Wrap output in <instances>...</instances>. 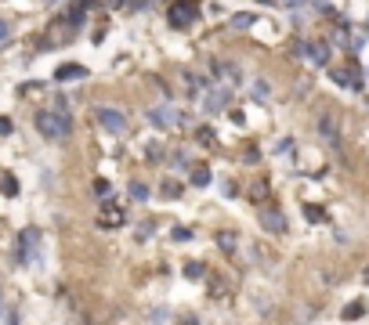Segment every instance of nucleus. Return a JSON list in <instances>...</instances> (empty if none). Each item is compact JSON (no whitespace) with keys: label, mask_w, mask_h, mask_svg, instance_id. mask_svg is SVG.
<instances>
[{"label":"nucleus","mask_w":369,"mask_h":325,"mask_svg":"<svg viewBox=\"0 0 369 325\" xmlns=\"http://www.w3.org/2000/svg\"><path fill=\"white\" fill-rule=\"evenodd\" d=\"M11 264L15 268H44V232L37 224H25L11 242Z\"/></svg>","instance_id":"obj_1"},{"label":"nucleus","mask_w":369,"mask_h":325,"mask_svg":"<svg viewBox=\"0 0 369 325\" xmlns=\"http://www.w3.org/2000/svg\"><path fill=\"white\" fill-rule=\"evenodd\" d=\"M33 130H37L47 145H62V141L73 138L76 119L66 116V112H54V109H37L33 112Z\"/></svg>","instance_id":"obj_2"},{"label":"nucleus","mask_w":369,"mask_h":325,"mask_svg":"<svg viewBox=\"0 0 369 325\" xmlns=\"http://www.w3.org/2000/svg\"><path fill=\"white\" fill-rule=\"evenodd\" d=\"M95 123H98V130L102 134H109V138H123L131 130V116L123 112L119 105H95Z\"/></svg>","instance_id":"obj_3"},{"label":"nucleus","mask_w":369,"mask_h":325,"mask_svg":"<svg viewBox=\"0 0 369 325\" xmlns=\"http://www.w3.org/2000/svg\"><path fill=\"white\" fill-rule=\"evenodd\" d=\"M145 119L156 126V130H174V126H189V116L181 109H174L170 102H160V105H148L145 109Z\"/></svg>","instance_id":"obj_4"},{"label":"nucleus","mask_w":369,"mask_h":325,"mask_svg":"<svg viewBox=\"0 0 369 325\" xmlns=\"http://www.w3.org/2000/svg\"><path fill=\"white\" fill-rule=\"evenodd\" d=\"M199 18V0H174L167 4V25L170 29H189Z\"/></svg>","instance_id":"obj_5"},{"label":"nucleus","mask_w":369,"mask_h":325,"mask_svg":"<svg viewBox=\"0 0 369 325\" xmlns=\"http://www.w3.org/2000/svg\"><path fill=\"white\" fill-rule=\"evenodd\" d=\"M232 87L228 83H218V87H210L203 98H199V105H203V112L206 116H221V112H228L232 109Z\"/></svg>","instance_id":"obj_6"},{"label":"nucleus","mask_w":369,"mask_h":325,"mask_svg":"<svg viewBox=\"0 0 369 325\" xmlns=\"http://www.w3.org/2000/svg\"><path fill=\"white\" fill-rule=\"evenodd\" d=\"M257 224H261V232H268V235H275V239H283V235L290 232L286 213H283L279 206H271V203H264V206L257 210Z\"/></svg>","instance_id":"obj_7"},{"label":"nucleus","mask_w":369,"mask_h":325,"mask_svg":"<svg viewBox=\"0 0 369 325\" xmlns=\"http://www.w3.org/2000/svg\"><path fill=\"white\" fill-rule=\"evenodd\" d=\"M304 61H308V65H315V69H329V40L308 37V51H304Z\"/></svg>","instance_id":"obj_8"},{"label":"nucleus","mask_w":369,"mask_h":325,"mask_svg":"<svg viewBox=\"0 0 369 325\" xmlns=\"http://www.w3.org/2000/svg\"><path fill=\"white\" fill-rule=\"evenodd\" d=\"M315 130H319V138H322L329 148H336V152H341V123H336L329 112H322V116L315 119Z\"/></svg>","instance_id":"obj_9"},{"label":"nucleus","mask_w":369,"mask_h":325,"mask_svg":"<svg viewBox=\"0 0 369 325\" xmlns=\"http://www.w3.org/2000/svg\"><path fill=\"white\" fill-rule=\"evenodd\" d=\"M87 76H90V69L80 61H66L54 69V83H73V80H87Z\"/></svg>","instance_id":"obj_10"},{"label":"nucleus","mask_w":369,"mask_h":325,"mask_svg":"<svg viewBox=\"0 0 369 325\" xmlns=\"http://www.w3.org/2000/svg\"><path fill=\"white\" fill-rule=\"evenodd\" d=\"M189 184H192L196 191H203V188H210V184H213V170H210V162H192V170H189Z\"/></svg>","instance_id":"obj_11"},{"label":"nucleus","mask_w":369,"mask_h":325,"mask_svg":"<svg viewBox=\"0 0 369 325\" xmlns=\"http://www.w3.org/2000/svg\"><path fill=\"white\" fill-rule=\"evenodd\" d=\"M156 232H160V220H156V217H145V220L134 224V242H138V246H141V242H152V239H156Z\"/></svg>","instance_id":"obj_12"},{"label":"nucleus","mask_w":369,"mask_h":325,"mask_svg":"<svg viewBox=\"0 0 369 325\" xmlns=\"http://www.w3.org/2000/svg\"><path fill=\"white\" fill-rule=\"evenodd\" d=\"M156 195L163 203H177L181 195H184V184L177 181V177H167V181H160V188H156Z\"/></svg>","instance_id":"obj_13"},{"label":"nucleus","mask_w":369,"mask_h":325,"mask_svg":"<svg viewBox=\"0 0 369 325\" xmlns=\"http://www.w3.org/2000/svg\"><path fill=\"white\" fill-rule=\"evenodd\" d=\"M181 278H189V282H206V278H210V268L203 264V260H184V264H181Z\"/></svg>","instance_id":"obj_14"},{"label":"nucleus","mask_w":369,"mask_h":325,"mask_svg":"<svg viewBox=\"0 0 369 325\" xmlns=\"http://www.w3.org/2000/svg\"><path fill=\"white\" fill-rule=\"evenodd\" d=\"M0 195H4V199H18L22 195V184L11 170H0Z\"/></svg>","instance_id":"obj_15"},{"label":"nucleus","mask_w":369,"mask_h":325,"mask_svg":"<svg viewBox=\"0 0 369 325\" xmlns=\"http://www.w3.org/2000/svg\"><path fill=\"white\" fill-rule=\"evenodd\" d=\"M300 217H304L308 224H326V220H329L326 206H319V203H304V206H300Z\"/></svg>","instance_id":"obj_16"},{"label":"nucleus","mask_w":369,"mask_h":325,"mask_svg":"<svg viewBox=\"0 0 369 325\" xmlns=\"http://www.w3.org/2000/svg\"><path fill=\"white\" fill-rule=\"evenodd\" d=\"M250 98H254L257 105H264L268 98H271V83H268L264 76H254V80H250Z\"/></svg>","instance_id":"obj_17"},{"label":"nucleus","mask_w":369,"mask_h":325,"mask_svg":"<svg viewBox=\"0 0 369 325\" xmlns=\"http://www.w3.org/2000/svg\"><path fill=\"white\" fill-rule=\"evenodd\" d=\"M170 170H192V159H189V148H174L170 159H167Z\"/></svg>","instance_id":"obj_18"},{"label":"nucleus","mask_w":369,"mask_h":325,"mask_svg":"<svg viewBox=\"0 0 369 325\" xmlns=\"http://www.w3.org/2000/svg\"><path fill=\"white\" fill-rule=\"evenodd\" d=\"M167 235H170V242L184 246V242H192V239H196V228H189V224H174Z\"/></svg>","instance_id":"obj_19"},{"label":"nucleus","mask_w":369,"mask_h":325,"mask_svg":"<svg viewBox=\"0 0 369 325\" xmlns=\"http://www.w3.org/2000/svg\"><path fill=\"white\" fill-rule=\"evenodd\" d=\"M239 235L235 232H218V235H213V242H218V249L225 253V256H232L235 249H239V242H235Z\"/></svg>","instance_id":"obj_20"},{"label":"nucleus","mask_w":369,"mask_h":325,"mask_svg":"<svg viewBox=\"0 0 369 325\" xmlns=\"http://www.w3.org/2000/svg\"><path fill=\"white\" fill-rule=\"evenodd\" d=\"M127 195H131L134 203H148V199H152V188H148L145 181H138V177H134V181L127 184Z\"/></svg>","instance_id":"obj_21"},{"label":"nucleus","mask_w":369,"mask_h":325,"mask_svg":"<svg viewBox=\"0 0 369 325\" xmlns=\"http://www.w3.org/2000/svg\"><path fill=\"white\" fill-rule=\"evenodd\" d=\"M268 191H271V184H268V177H257V181L250 184V203H261V206H264V199H268Z\"/></svg>","instance_id":"obj_22"},{"label":"nucleus","mask_w":369,"mask_h":325,"mask_svg":"<svg viewBox=\"0 0 369 325\" xmlns=\"http://www.w3.org/2000/svg\"><path fill=\"white\" fill-rule=\"evenodd\" d=\"M11 40H15V22L8 15H0V51L11 47Z\"/></svg>","instance_id":"obj_23"},{"label":"nucleus","mask_w":369,"mask_h":325,"mask_svg":"<svg viewBox=\"0 0 369 325\" xmlns=\"http://www.w3.org/2000/svg\"><path fill=\"white\" fill-rule=\"evenodd\" d=\"M62 40H54L51 32H40V40H33V54H47V51H58Z\"/></svg>","instance_id":"obj_24"},{"label":"nucleus","mask_w":369,"mask_h":325,"mask_svg":"<svg viewBox=\"0 0 369 325\" xmlns=\"http://www.w3.org/2000/svg\"><path fill=\"white\" fill-rule=\"evenodd\" d=\"M254 22H257V15H254V11H235V15L228 18V25H232V29H254Z\"/></svg>","instance_id":"obj_25"},{"label":"nucleus","mask_w":369,"mask_h":325,"mask_svg":"<svg viewBox=\"0 0 369 325\" xmlns=\"http://www.w3.org/2000/svg\"><path fill=\"white\" fill-rule=\"evenodd\" d=\"M365 311H369V304H365V300H351V304L341 311V318H344V321H358Z\"/></svg>","instance_id":"obj_26"},{"label":"nucleus","mask_w":369,"mask_h":325,"mask_svg":"<svg viewBox=\"0 0 369 325\" xmlns=\"http://www.w3.org/2000/svg\"><path fill=\"white\" fill-rule=\"evenodd\" d=\"M170 318H174V311H170L167 304H156V307L148 311V325H167Z\"/></svg>","instance_id":"obj_27"},{"label":"nucleus","mask_w":369,"mask_h":325,"mask_svg":"<svg viewBox=\"0 0 369 325\" xmlns=\"http://www.w3.org/2000/svg\"><path fill=\"white\" fill-rule=\"evenodd\" d=\"M90 191H95L98 199L105 203V199H112V181H109V177H95V184H90Z\"/></svg>","instance_id":"obj_28"},{"label":"nucleus","mask_w":369,"mask_h":325,"mask_svg":"<svg viewBox=\"0 0 369 325\" xmlns=\"http://www.w3.org/2000/svg\"><path fill=\"white\" fill-rule=\"evenodd\" d=\"M51 109H54V112H66V116H73V105H69V94H66V90H58V94L51 98Z\"/></svg>","instance_id":"obj_29"},{"label":"nucleus","mask_w":369,"mask_h":325,"mask_svg":"<svg viewBox=\"0 0 369 325\" xmlns=\"http://www.w3.org/2000/svg\"><path fill=\"white\" fill-rule=\"evenodd\" d=\"M261 159H264L261 145H246V152H242V162H246V167H257Z\"/></svg>","instance_id":"obj_30"},{"label":"nucleus","mask_w":369,"mask_h":325,"mask_svg":"<svg viewBox=\"0 0 369 325\" xmlns=\"http://www.w3.org/2000/svg\"><path fill=\"white\" fill-rule=\"evenodd\" d=\"M293 148H297V141H293V138L286 134V138H279V141H275V148H271V152L283 159V155H293Z\"/></svg>","instance_id":"obj_31"},{"label":"nucleus","mask_w":369,"mask_h":325,"mask_svg":"<svg viewBox=\"0 0 369 325\" xmlns=\"http://www.w3.org/2000/svg\"><path fill=\"white\" fill-rule=\"evenodd\" d=\"M312 8H315V15H322V18H333V22H336V8L329 4V0H312Z\"/></svg>","instance_id":"obj_32"},{"label":"nucleus","mask_w":369,"mask_h":325,"mask_svg":"<svg viewBox=\"0 0 369 325\" xmlns=\"http://www.w3.org/2000/svg\"><path fill=\"white\" fill-rule=\"evenodd\" d=\"M145 159H148V162H163V159H167V152H163V145H156V141H152V145L145 148Z\"/></svg>","instance_id":"obj_33"},{"label":"nucleus","mask_w":369,"mask_h":325,"mask_svg":"<svg viewBox=\"0 0 369 325\" xmlns=\"http://www.w3.org/2000/svg\"><path fill=\"white\" fill-rule=\"evenodd\" d=\"M304 51H308V37H290V54L304 58Z\"/></svg>","instance_id":"obj_34"},{"label":"nucleus","mask_w":369,"mask_h":325,"mask_svg":"<svg viewBox=\"0 0 369 325\" xmlns=\"http://www.w3.org/2000/svg\"><path fill=\"white\" fill-rule=\"evenodd\" d=\"M47 83L44 80H25V83H18V98H25V94H33V90H44Z\"/></svg>","instance_id":"obj_35"},{"label":"nucleus","mask_w":369,"mask_h":325,"mask_svg":"<svg viewBox=\"0 0 369 325\" xmlns=\"http://www.w3.org/2000/svg\"><path fill=\"white\" fill-rule=\"evenodd\" d=\"M308 4H312V0H279V8L283 11H290V15H297L300 8H308Z\"/></svg>","instance_id":"obj_36"},{"label":"nucleus","mask_w":369,"mask_h":325,"mask_svg":"<svg viewBox=\"0 0 369 325\" xmlns=\"http://www.w3.org/2000/svg\"><path fill=\"white\" fill-rule=\"evenodd\" d=\"M54 177H58L54 170H47V167H40V188H44V191H54Z\"/></svg>","instance_id":"obj_37"},{"label":"nucleus","mask_w":369,"mask_h":325,"mask_svg":"<svg viewBox=\"0 0 369 325\" xmlns=\"http://www.w3.org/2000/svg\"><path fill=\"white\" fill-rule=\"evenodd\" d=\"M4 325H25V321H22V311H18L15 304H8V311H4Z\"/></svg>","instance_id":"obj_38"},{"label":"nucleus","mask_w":369,"mask_h":325,"mask_svg":"<svg viewBox=\"0 0 369 325\" xmlns=\"http://www.w3.org/2000/svg\"><path fill=\"white\" fill-rule=\"evenodd\" d=\"M11 134H15V119L0 112V138H11Z\"/></svg>","instance_id":"obj_39"},{"label":"nucleus","mask_w":369,"mask_h":325,"mask_svg":"<svg viewBox=\"0 0 369 325\" xmlns=\"http://www.w3.org/2000/svg\"><path fill=\"white\" fill-rule=\"evenodd\" d=\"M196 141L199 145H213V130L210 126H196Z\"/></svg>","instance_id":"obj_40"},{"label":"nucleus","mask_w":369,"mask_h":325,"mask_svg":"<svg viewBox=\"0 0 369 325\" xmlns=\"http://www.w3.org/2000/svg\"><path fill=\"white\" fill-rule=\"evenodd\" d=\"M239 195V184L235 181H221V199H235Z\"/></svg>","instance_id":"obj_41"},{"label":"nucleus","mask_w":369,"mask_h":325,"mask_svg":"<svg viewBox=\"0 0 369 325\" xmlns=\"http://www.w3.org/2000/svg\"><path fill=\"white\" fill-rule=\"evenodd\" d=\"M73 4H76V8H83V11L90 15V11H98V8L105 4V0H73Z\"/></svg>","instance_id":"obj_42"},{"label":"nucleus","mask_w":369,"mask_h":325,"mask_svg":"<svg viewBox=\"0 0 369 325\" xmlns=\"http://www.w3.org/2000/svg\"><path fill=\"white\" fill-rule=\"evenodd\" d=\"M152 4H156V0H131L127 11H152Z\"/></svg>","instance_id":"obj_43"},{"label":"nucleus","mask_w":369,"mask_h":325,"mask_svg":"<svg viewBox=\"0 0 369 325\" xmlns=\"http://www.w3.org/2000/svg\"><path fill=\"white\" fill-rule=\"evenodd\" d=\"M333 242H336V246H351V235L344 232V228H336V232H333Z\"/></svg>","instance_id":"obj_44"},{"label":"nucleus","mask_w":369,"mask_h":325,"mask_svg":"<svg viewBox=\"0 0 369 325\" xmlns=\"http://www.w3.org/2000/svg\"><path fill=\"white\" fill-rule=\"evenodd\" d=\"M127 4H131V0H105L109 11H127Z\"/></svg>","instance_id":"obj_45"},{"label":"nucleus","mask_w":369,"mask_h":325,"mask_svg":"<svg viewBox=\"0 0 369 325\" xmlns=\"http://www.w3.org/2000/svg\"><path fill=\"white\" fill-rule=\"evenodd\" d=\"M177 325H203V318H199V314H181Z\"/></svg>","instance_id":"obj_46"},{"label":"nucleus","mask_w":369,"mask_h":325,"mask_svg":"<svg viewBox=\"0 0 369 325\" xmlns=\"http://www.w3.org/2000/svg\"><path fill=\"white\" fill-rule=\"evenodd\" d=\"M4 311H8V297H4V289H0V325H4Z\"/></svg>","instance_id":"obj_47"},{"label":"nucleus","mask_w":369,"mask_h":325,"mask_svg":"<svg viewBox=\"0 0 369 325\" xmlns=\"http://www.w3.org/2000/svg\"><path fill=\"white\" fill-rule=\"evenodd\" d=\"M257 4H264V8H279V0H257Z\"/></svg>","instance_id":"obj_48"},{"label":"nucleus","mask_w":369,"mask_h":325,"mask_svg":"<svg viewBox=\"0 0 369 325\" xmlns=\"http://www.w3.org/2000/svg\"><path fill=\"white\" fill-rule=\"evenodd\" d=\"M37 4H40V8H54V4H58V0H37Z\"/></svg>","instance_id":"obj_49"},{"label":"nucleus","mask_w":369,"mask_h":325,"mask_svg":"<svg viewBox=\"0 0 369 325\" xmlns=\"http://www.w3.org/2000/svg\"><path fill=\"white\" fill-rule=\"evenodd\" d=\"M362 282H365V285H369V268H365V271H362Z\"/></svg>","instance_id":"obj_50"},{"label":"nucleus","mask_w":369,"mask_h":325,"mask_svg":"<svg viewBox=\"0 0 369 325\" xmlns=\"http://www.w3.org/2000/svg\"><path fill=\"white\" fill-rule=\"evenodd\" d=\"M365 29H369V15H365Z\"/></svg>","instance_id":"obj_51"},{"label":"nucleus","mask_w":369,"mask_h":325,"mask_svg":"<svg viewBox=\"0 0 369 325\" xmlns=\"http://www.w3.org/2000/svg\"><path fill=\"white\" fill-rule=\"evenodd\" d=\"M365 76H369V65H365Z\"/></svg>","instance_id":"obj_52"},{"label":"nucleus","mask_w":369,"mask_h":325,"mask_svg":"<svg viewBox=\"0 0 369 325\" xmlns=\"http://www.w3.org/2000/svg\"><path fill=\"white\" fill-rule=\"evenodd\" d=\"M365 105H369V98H365Z\"/></svg>","instance_id":"obj_53"}]
</instances>
